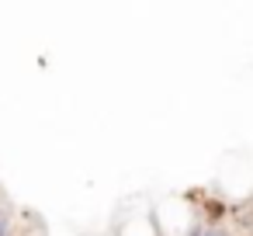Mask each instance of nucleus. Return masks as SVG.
Wrapping results in <instances>:
<instances>
[{
	"label": "nucleus",
	"instance_id": "f03ea898",
	"mask_svg": "<svg viewBox=\"0 0 253 236\" xmlns=\"http://www.w3.org/2000/svg\"><path fill=\"white\" fill-rule=\"evenodd\" d=\"M205 236H229V233H225L222 226H208V229H205Z\"/></svg>",
	"mask_w": 253,
	"mask_h": 236
},
{
	"label": "nucleus",
	"instance_id": "f257e3e1",
	"mask_svg": "<svg viewBox=\"0 0 253 236\" xmlns=\"http://www.w3.org/2000/svg\"><path fill=\"white\" fill-rule=\"evenodd\" d=\"M205 229H208V226H205V222H194V226H191V229H187V233H184V236H205Z\"/></svg>",
	"mask_w": 253,
	"mask_h": 236
}]
</instances>
